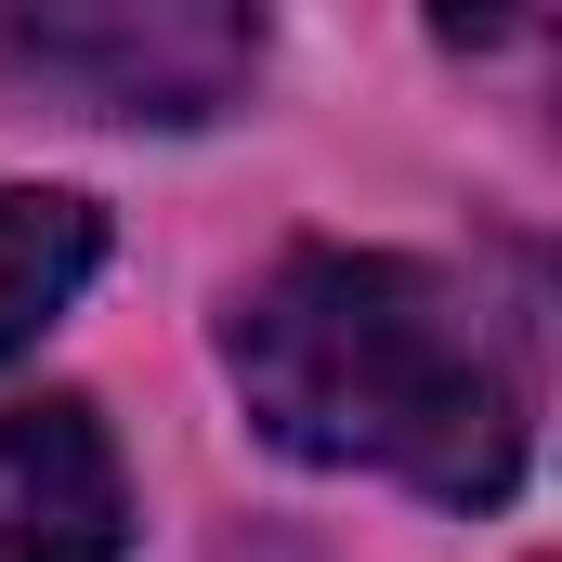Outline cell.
<instances>
[{
  "label": "cell",
  "instance_id": "2",
  "mask_svg": "<svg viewBox=\"0 0 562 562\" xmlns=\"http://www.w3.org/2000/svg\"><path fill=\"white\" fill-rule=\"evenodd\" d=\"M0 53L79 92L92 119H223L262 66V26L223 0H66V13H13Z\"/></svg>",
  "mask_w": 562,
  "mask_h": 562
},
{
  "label": "cell",
  "instance_id": "4",
  "mask_svg": "<svg viewBox=\"0 0 562 562\" xmlns=\"http://www.w3.org/2000/svg\"><path fill=\"white\" fill-rule=\"evenodd\" d=\"M92 262H105V210H92V196L0 183V367L92 288Z\"/></svg>",
  "mask_w": 562,
  "mask_h": 562
},
{
  "label": "cell",
  "instance_id": "1",
  "mask_svg": "<svg viewBox=\"0 0 562 562\" xmlns=\"http://www.w3.org/2000/svg\"><path fill=\"white\" fill-rule=\"evenodd\" d=\"M223 367L249 419L314 471H393L445 510H497L524 484V380L484 314L393 249H288L236 301Z\"/></svg>",
  "mask_w": 562,
  "mask_h": 562
},
{
  "label": "cell",
  "instance_id": "3",
  "mask_svg": "<svg viewBox=\"0 0 562 562\" xmlns=\"http://www.w3.org/2000/svg\"><path fill=\"white\" fill-rule=\"evenodd\" d=\"M132 484L92 406H13L0 419V562H119Z\"/></svg>",
  "mask_w": 562,
  "mask_h": 562
}]
</instances>
